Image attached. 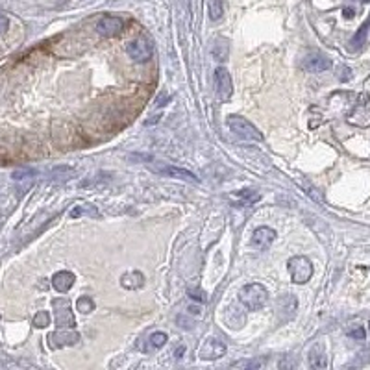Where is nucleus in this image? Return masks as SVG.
<instances>
[{"mask_svg":"<svg viewBox=\"0 0 370 370\" xmlns=\"http://www.w3.org/2000/svg\"><path fill=\"white\" fill-rule=\"evenodd\" d=\"M178 324H185L183 328H185V330H191V322H189V320L185 319V317H182V315L178 317Z\"/></svg>","mask_w":370,"mask_h":370,"instance_id":"obj_30","label":"nucleus"},{"mask_svg":"<svg viewBox=\"0 0 370 370\" xmlns=\"http://www.w3.org/2000/svg\"><path fill=\"white\" fill-rule=\"evenodd\" d=\"M209 19L211 20H220L224 15V4L222 0H209Z\"/></svg>","mask_w":370,"mask_h":370,"instance_id":"obj_20","label":"nucleus"},{"mask_svg":"<svg viewBox=\"0 0 370 370\" xmlns=\"http://www.w3.org/2000/svg\"><path fill=\"white\" fill-rule=\"evenodd\" d=\"M239 300L248 311H259L263 309L267 302H269V293L261 283H250L241 289Z\"/></svg>","mask_w":370,"mask_h":370,"instance_id":"obj_1","label":"nucleus"},{"mask_svg":"<svg viewBox=\"0 0 370 370\" xmlns=\"http://www.w3.org/2000/svg\"><path fill=\"white\" fill-rule=\"evenodd\" d=\"M213 58L217 61H224L228 58V41L226 39H217V43L213 45V50H211Z\"/></svg>","mask_w":370,"mask_h":370,"instance_id":"obj_19","label":"nucleus"},{"mask_svg":"<svg viewBox=\"0 0 370 370\" xmlns=\"http://www.w3.org/2000/svg\"><path fill=\"white\" fill-rule=\"evenodd\" d=\"M263 365V361H255V359H252V361H237V363H234L232 366H235V368H259V366Z\"/></svg>","mask_w":370,"mask_h":370,"instance_id":"obj_26","label":"nucleus"},{"mask_svg":"<svg viewBox=\"0 0 370 370\" xmlns=\"http://www.w3.org/2000/svg\"><path fill=\"white\" fill-rule=\"evenodd\" d=\"M237 194V198H241L244 204H255L261 198V194L258 193V191H252V189H243V191H239V193H235Z\"/></svg>","mask_w":370,"mask_h":370,"instance_id":"obj_22","label":"nucleus"},{"mask_svg":"<svg viewBox=\"0 0 370 370\" xmlns=\"http://www.w3.org/2000/svg\"><path fill=\"white\" fill-rule=\"evenodd\" d=\"M121 283L124 289H130V291L141 289L143 285H145V276H143V272H139V270H132V272H126L122 276Z\"/></svg>","mask_w":370,"mask_h":370,"instance_id":"obj_15","label":"nucleus"},{"mask_svg":"<svg viewBox=\"0 0 370 370\" xmlns=\"http://www.w3.org/2000/svg\"><path fill=\"white\" fill-rule=\"evenodd\" d=\"M83 213H89V215H95V217H97L98 211L95 209V206H86V208H78V206H76V208L71 211V217L76 218V217H81Z\"/></svg>","mask_w":370,"mask_h":370,"instance_id":"obj_24","label":"nucleus"},{"mask_svg":"<svg viewBox=\"0 0 370 370\" xmlns=\"http://www.w3.org/2000/svg\"><path fill=\"white\" fill-rule=\"evenodd\" d=\"M74 281H76V278H74V274L69 272V270H61V272L54 274V278H52L54 289L60 291V293H67V291L74 285Z\"/></svg>","mask_w":370,"mask_h":370,"instance_id":"obj_14","label":"nucleus"},{"mask_svg":"<svg viewBox=\"0 0 370 370\" xmlns=\"http://www.w3.org/2000/svg\"><path fill=\"white\" fill-rule=\"evenodd\" d=\"M154 159L152 157H148V168H152L154 173L161 174V176H167V178H174V180H183V182H189V183H198L196 176L193 173H189L185 168H180V167H174V165H167V163H152Z\"/></svg>","mask_w":370,"mask_h":370,"instance_id":"obj_4","label":"nucleus"},{"mask_svg":"<svg viewBox=\"0 0 370 370\" xmlns=\"http://www.w3.org/2000/svg\"><path fill=\"white\" fill-rule=\"evenodd\" d=\"M50 324V315L48 311H37L36 317H34V326L36 328H46Z\"/></svg>","mask_w":370,"mask_h":370,"instance_id":"obj_23","label":"nucleus"},{"mask_svg":"<svg viewBox=\"0 0 370 370\" xmlns=\"http://www.w3.org/2000/svg\"><path fill=\"white\" fill-rule=\"evenodd\" d=\"M331 67V60L320 52H313L309 56H305V60L302 61V69L305 72H324Z\"/></svg>","mask_w":370,"mask_h":370,"instance_id":"obj_11","label":"nucleus"},{"mask_svg":"<svg viewBox=\"0 0 370 370\" xmlns=\"http://www.w3.org/2000/svg\"><path fill=\"white\" fill-rule=\"evenodd\" d=\"M78 340H80V335L76 331H56V333H52L48 337V345L52 348H61V346H72L76 345Z\"/></svg>","mask_w":370,"mask_h":370,"instance_id":"obj_13","label":"nucleus"},{"mask_svg":"<svg viewBox=\"0 0 370 370\" xmlns=\"http://www.w3.org/2000/svg\"><path fill=\"white\" fill-rule=\"evenodd\" d=\"M228 126H230V130H232L237 137H241V139H246V141H263V133L259 132L252 122L246 121V119L241 117V115H230Z\"/></svg>","mask_w":370,"mask_h":370,"instance_id":"obj_2","label":"nucleus"},{"mask_svg":"<svg viewBox=\"0 0 370 370\" xmlns=\"http://www.w3.org/2000/svg\"><path fill=\"white\" fill-rule=\"evenodd\" d=\"M343 13H345V17H348V19H352V17H354V10H352V8H345V11H343Z\"/></svg>","mask_w":370,"mask_h":370,"instance_id":"obj_33","label":"nucleus"},{"mask_svg":"<svg viewBox=\"0 0 370 370\" xmlns=\"http://www.w3.org/2000/svg\"><path fill=\"white\" fill-rule=\"evenodd\" d=\"M167 335L163 333V331H156L148 337L147 340V346H145V352H154V350H159L161 346L167 345Z\"/></svg>","mask_w":370,"mask_h":370,"instance_id":"obj_17","label":"nucleus"},{"mask_svg":"<svg viewBox=\"0 0 370 370\" xmlns=\"http://www.w3.org/2000/svg\"><path fill=\"white\" fill-rule=\"evenodd\" d=\"M165 100H168L167 93H161V95H159V98H157V100H156V104H157V106H159V107H161V106H165V104H163V102H165Z\"/></svg>","mask_w":370,"mask_h":370,"instance_id":"obj_32","label":"nucleus"},{"mask_svg":"<svg viewBox=\"0 0 370 370\" xmlns=\"http://www.w3.org/2000/svg\"><path fill=\"white\" fill-rule=\"evenodd\" d=\"M368 28H370V20H366L365 24H363L359 28V32H357V34H355V36L352 37V41H350V48H352V50H355V48H361V46L365 45L366 34H368Z\"/></svg>","mask_w":370,"mask_h":370,"instance_id":"obj_18","label":"nucleus"},{"mask_svg":"<svg viewBox=\"0 0 370 370\" xmlns=\"http://www.w3.org/2000/svg\"><path fill=\"white\" fill-rule=\"evenodd\" d=\"M365 2H368V0H365Z\"/></svg>","mask_w":370,"mask_h":370,"instance_id":"obj_35","label":"nucleus"},{"mask_svg":"<svg viewBox=\"0 0 370 370\" xmlns=\"http://www.w3.org/2000/svg\"><path fill=\"white\" fill-rule=\"evenodd\" d=\"M276 311H278V317L281 322H287V320L294 319V315L298 311V300L294 294H283L279 296L278 302H276Z\"/></svg>","mask_w":370,"mask_h":370,"instance_id":"obj_10","label":"nucleus"},{"mask_svg":"<svg viewBox=\"0 0 370 370\" xmlns=\"http://www.w3.org/2000/svg\"><path fill=\"white\" fill-rule=\"evenodd\" d=\"M215 89L220 100H230L232 93H234V83H232V76L224 67H218L215 71Z\"/></svg>","mask_w":370,"mask_h":370,"instance_id":"obj_7","label":"nucleus"},{"mask_svg":"<svg viewBox=\"0 0 370 370\" xmlns=\"http://www.w3.org/2000/svg\"><path fill=\"white\" fill-rule=\"evenodd\" d=\"M122 28H124V22H122L121 17H113V15H106L102 17L97 22V32L102 37H117L122 34Z\"/></svg>","mask_w":370,"mask_h":370,"instance_id":"obj_9","label":"nucleus"},{"mask_svg":"<svg viewBox=\"0 0 370 370\" xmlns=\"http://www.w3.org/2000/svg\"><path fill=\"white\" fill-rule=\"evenodd\" d=\"M183 354H185V346H178L176 350H174V357H176V359H182Z\"/></svg>","mask_w":370,"mask_h":370,"instance_id":"obj_31","label":"nucleus"},{"mask_svg":"<svg viewBox=\"0 0 370 370\" xmlns=\"http://www.w3.org/2000/svg\"><path fill=\"white\" fill-rule=\"evenodd\" d=\"M187 294L193 300H198V302H206V293H204L202 289H196V291H194V289H189Z\"/></svg>","mask_w":370,"mask_h":370,"instance_id":"obj_28","label":"nucleus"},{"mask_svg":"<svg viewBox=\"0 0 370 370\" xmlns=\"http://www.w3.org/2000/svg\"><path fill=\"white\" fill-rule=\"evenodd\" d=\"M8 24H10V20H8V17H6L4 13H0V34L8 30Z\"/></svg>","mask_w":370,"mask_h":370,"instance_id":"obj_29","label":"nucleus"},{"mask_svg":"<svg viewBox=\"0 0 370 370\" xmlns=\"http://www.w3.org/2000/svg\"><path fill=\"white\" fill-rule=\"evenodd\" d=\"M54 311H56V324L63 330H72L76 326V320H74V315L71 311V304L69 300H54Z\"/></svg>","mask_w":370,"mask_h":370,"instance_id":"obj_5","label":"nucleus"},{"mask_svg":"<svg viewBox=\"0 0 370 370\" xmlns=\"http://www.w3.org/2000/svg\"><path fill=\"white\" fill-rule=\"evenodd\" d=\"M198 355H200V359H204V361L220 359L222 355H226V345H224L220 339L209 337V339H206V343L202 345V348H200Z\"/></svg>","mask_w":370,"mask_h":370,"instance_id":"obj_8","label":"nucleus"},{"mask_svg":"<svg viewBox=\"0 0 370 370\" xmlns=\"http://www.w3.org/2000/svg\"><path fill=\"white\" fill-rule=\"evenodd\" d=\"M128 56L132 58V60H135L137 63H147L150 58H152V46H150V43H148L147 39H143V37H139V39H133L132 43H128Z\"/></svg>","mask_w":370,"mask_h":370,"instance_id":"obj_6","label":"nucleus"},{"mask_svg":"<svg viewBox=\"0 0 370 370\" xmlns=\"http://www.w3.org/2000/svg\"><path fill=\"white\" fill-rule=\"evenodd\" d=\"M274 239H276V232L272 228H269V226H261V228L253 232L252 244L259 250H269L270 244L274 243Z\"/></svg>","mask_w":370,"mask_h":370,"instance_id":"obj_12","label":"nucleus"},{"mask_svg":"<svg viewBox=\"0 0 370 370\" xmlns=\"http://www.w3.org/2000/svg\"><path fill=\"white\" fill-rule=\"evenodd\" d=\"M36 174L37 173L34 168H22V170H15L13 173V180H26V178H34Z\"/></svg>","mask_w":370,"mask_h":370,"instance_id":"obj_27","label":"nucleus"},{"mask_svg":"<svg viewBox=\"0 0 370 370\" xmlns=\"http://www.w3.org/2000/svg\"><path fill=\"white\" fill-rule=\"evenodd\" d=\"M309 365L311 368H326L328 357H326V352L322 348V345L313 346V350L309 352Z\"/></svg>","mask_w":370,"mask_h":370,"instance_id":"obj_16","label":"nucleus"},{"mask_svg":"<svg viewBox=\"0 0 370 370\" xmlns=\"http://www.w3.org/2000/svg\"><path fill=\"white\" fill-rule=\"evenodd\" d=\"M287 269H289L291 278H293L294 283H307L313 276V265L305 255H294V258L289 259L287 263Z\"/></svg>","mask_w":370,"mask_h":370,"instance_id":"obj_3","label":"nucleus"},{"mask_svg":"<svg viewBox=\"0 0 370 370\" xmlns=\"http://www.w3.org/2000/svg\"><path fill=\"white\" fill-rule=\"evenodd\" d=\"M76 309L80 311L81 315H89L91 311H95V302H93V298H89V296H80L76 302Z\"/></svg>","mask_w":370,"mask_h":370,"instance_id":"obj_21","label":"nucleus"},{"mask_svg":"<svg viewBox=\"0 0 370 370\" xmlns=\"http://www.w3.org/2000/svg\"><path fill=\"white\" fill-rule=\"evenodd\" d=\"M189 311H191L193 315H198V317L202 315V309H200V307H194V305H191V307H189Z\"/></svg>","mask_w":370,"mask_h":370,"instance_id":"obj_34","label":"nucleus"},{"mask_svg":"<svg viewBox=\"0 0 370 370\" xmlns=\"http://www.w3.org/2000/svg\"><path fill=\"white\" fill-rule=\"evenodd\" d=\"M348 337L354 340H365L366 337V331L363 326H355V328H352V330H348Z\"/></svg>","mask_w":370,"mask_h":370,"instance_id":"obj_25","label":"nucleus"}]
</instances>
